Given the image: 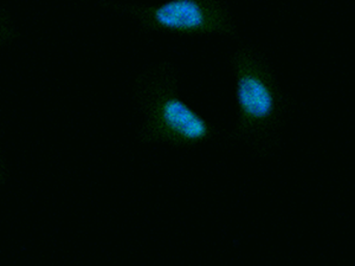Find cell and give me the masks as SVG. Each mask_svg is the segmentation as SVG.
I'll use <instances>...</instances> for the list:
<instances>
[{
    "label": "cell",
    "instance_id": "277c9868",
    "mask_svg": "<svg viewBox=\"0 0 355 266\" xmlns=\"http://www.w3.org/2000/svg\"><path fill=\"white\" fill-rule=\"evenodd\" d=\"M17 37L11 19L6 12H0V46L8 44Z\"/></svg>",
    "mask_w": 355,
    "mask_h": 266
},
{
    "label": "cell",
    "instance_id": "3957f363",
    "mask_svg": "<svg viewBox=\"0 0 355 266\" xmlns=\"http://www.w3.org/2000/svg\"><path fill=\"white\" fill-rule=\"evenodd\" d=\"M135 17L142 31L178 36H237L229 6L220 0H171L164 4H108Z\"/></svg>",
    "mask_w": 355,
    "mask_h": 266
},
{
    "label": "cell",
    "instance_id": "5b68a950",
    "mask_svg": "<svg viewBox=\"0 0 355 266\" xmlns=\"http://www.w3.org/2000/svg\"><path fill=\"white\" fill-rule=\"evenodd\" d=\"M5 180H6V168H5L4 160L1 157V150H0V185H3Z\"/></svg>",
    "mask_w": 355,
    "mask_h": 266
},
{
    "label": "cell",
    "instance_id": "7a4b0ae2",
    "mask_svg": "<svg viewBox=\"0 0 355 266\" xmlns=\"http://www.w3.org/2000/svg\"><path fill=\"white\" fill-rule=\"evenodd\" d=\"M234 73L237 122L230 139L254 147L266 145L282 125L286 97L259 50L241 46L230 58Z\"/></svg>",
    "mask_w": 355,
    "mask_h": 266
},
{
    "label": "cell",
    "instance_id": "6da1fadb",
    "mask_svg": "<svg viewBox=\"0 0 355 266\" xmlns=\"http://www.w3.org/2000/svg\"><path fill=\"white\" fill-rule=\"evenodd\" d=\"M178 71L164 61L139 75L135 100L144 115L139 139L144 143H168L175 148H192L214 139L218 130L180 96Z\"/></svg>",
    "mask_w": 355,
    "mask_h": 266
}]
</instances>
